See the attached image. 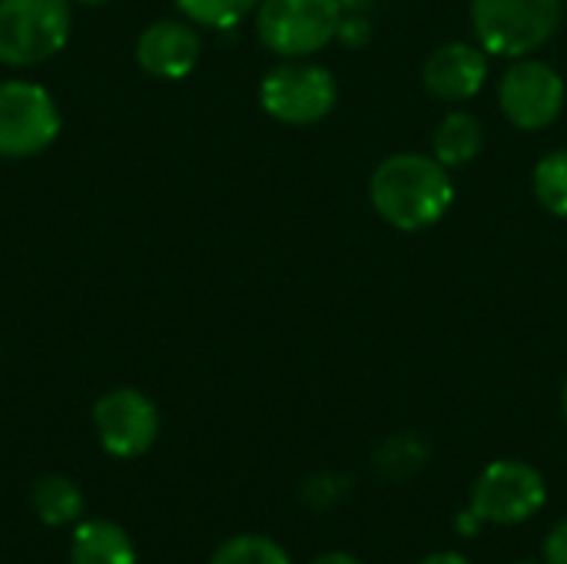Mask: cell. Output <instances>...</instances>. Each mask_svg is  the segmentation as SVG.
Segmentation results:
<instances>
[{
	"label": "cell",
	"instance_id": "1",
	"mask_svg": "<svg viewBox=\"0 0 567 564\" xmlns=\"http://www.w3.org/2000/svg\"><path fill=\"white\" fill-rule=\"evenodd\" d=\"M369 199L389 226L402 233H419L435 226L449 213L455 186L449 170L435 156L395 153L375 166L369 180Z\"/></svg>",
	"mask_w": 567,
	"mask_h": 564
},
{
	"label": "cell",
	"instance_id": "2",
	"mask_svg": "<svg viewBox=\"0 0 567 564\" xmlns=\"http://www.w3.org/2000/svg\"><path fill=\"white\" fill-rule=\"evenodd\" d=\"M565 0H472V30L492 57H532L561 27Z\"/></svg>",
	"mask_w": 567,
	"mask_h": 564
},
{
	"label": "cell",
	"instance_id": "3",
	"mask_svg": "<svg viewBox=\"0 0 567 564\" xmlns=\"http://www.w3.org/2000/svg\"><path fill=\"white\" fill-rule=\"evenodd\" d=\"M70 0H0V63L37 66L70 40Z\"/></svg>",
	"mask_w": 567,
	"mask_h": 564
},
{
	"label": "cell",
	"instance_id": "4",
	"mask_svg": "<svg viewBox=\"0 0 567 564\" xmlns=\"http://www.w3.org/2000/svg\"><path fill=\"white\" fill-rule=\"evenodd\" d=\"M545 502H548V485L535 465L522 459H498L478 472L472 485L468 512L482 525L512 529L535 519L545 509Z\"/></svg>",
	"mask_w": 567,
	"mask_h": 564
},
{
	"label": "cell",
	"instance_id": "5",
	"mask_svg": "<svg viewBox=\"0 0 567 564\" xmlns=\"http://www.w3.org/2000/svg\"><path fill=\"white\" fill-rule=\"evenodd\" d=\"M342 27L339 0H259L256 7V33L259 40L289 60L312 57Z\"/></svg>",
	"mask_w": 567,
	"mask_h": 564
},
{
	"label": "cell",
	"instance_id": "6",
	"mask_svg": "<svg viewBox=\"0 0 567 564\" xmlns=\"http://www.w3.org/2000/svg\"><path fill=\"white\" fill-rule=\"evenodd\" d=\"M336 76L302 57L272 66L259 83L262 110L286 126H309L326 120L336 106Z\"/></svg>",
	"mask_w": 567,
	"mask_h": 564
},
{
	"label": "cell",
	"instance_id": "7",
	"mask_svg": "<svg viewBox=\"0 0 567 564\" xmlns=\"http://www.w3.org/2000/svg\"><path fill=\"white\" fill-rule=\"evenodd\" d=\"M60 133L53 96L30 80L0 83V156L23 160L43 153Z\"/></svg>",
	"mask_w": 567,
	"mask_h": 564
},
{
	"label": "cell",
	"instance_id": "8",
	"mask_svg": "<svg viewBox=\"0 0 567 564\" xmlns=\"http://www.w3.org/2000/svg\"><path fill=\"white\" fill-rule=\"evenodd\" d=\"M498 106L512 126L545 130L565 110V80L551 63L518 57L498 83Z\"/></svg>",
	"mask_w": 567,
	"mask_h": 564
},
{
	"label": "cell",
	"instance_id": "9",
	"mask_svg": "<svg viewBox=\"0 0 567 564\" xmlns=\"http://www.w3.org/2000/svg\"><path fill=\"white\" fill-rule=\"evenodd\" d=\"M93 429L113 459H140L153 449L159 435V412L140 389H113L93 406Z\"/></svg>",
	"mask_w": 567,
	"mask_h": 564
},
{
	"label": "cell",
	"instance_id": "10",
	"mask_svg": "<svg viewBox=\"0 0 567 564\" xmlns=\"http://www.w3.org/2000/svg\"><path fill=\"white\" fill-rule=\"evenodd\" d=\"M203 57V37L193 23L183 20H156L136 40V60L150 76L183 80Z\"/></svg>",
	"mask_w": 567,
	"mask_h": 564
},
{
	"label": "cell",
	"instance_id": "11",
	"mask_svg": "<svg viewBox=\"0 0 567 564\" xmlns=\"http://www.w3.org/2000/svg\"><path fill=\"white\" fill-rule=\"evenodd\" d=\"M425 90L445 103H465L475 93H482L488 80V53L475 43H445L432 50L422 70Z\"/></svg>",
	"mask_w": 567,
	"mask_h": 564
},
{
	"label": "cell",
	"instance_id": "12",
	"mask_svg": "<svg viewBox=\"0 0 567 564\" xmlns=\"http://www.w3.org/2000/svg\"><path fill=\"white\" fill-rule=\"evenodd\" d=\"M70 564H136V545L123 525L90 519L70 535Z\"/></svg>",
	"mask_w": 567,
	"mask_h": 564
},
{
	"label": "cell",
	"instance_id": "13",
	"mask_svg": "<svg viewBox=\"0 0 567 564\" xmlns=\"http://www.w3.org/2000/svg\"><path fill=\"white\" fill-rule=\"evenodd\" d=\"M485 150V126L468 110H452L442 116V123L432 133V156L445 170H462L475 163Z\"/></svg>",
	"mask_w": 567,
	"mask_h": 564
},
{
	"label": "cell",
	"instance_id": "14",
	"mask_svg": "<svg viewBox=\"0 0 567 564\" xmlns=\"http://www.w3.org/2000/svg\"><path fill=\"white\" fill-rule=\"evenodd\" d=\"M30 505H33V512H37V519L43 525L63 529V525H76L80 522V515H83V492L66 475H43L30 489Z\"/></svg>",
	"mask_w": 567,
	"mask_h": 564
},
{
	"label": "cell",
	"instance_id": "15",
	"mask_svg": "<svg viewBox=\"0 0 567 564\" xmlns=\"http://www.w3.org/2000/svg\"><path fill=\"white\" fill-rule=\"evenodd\" d=\"M532 183H535L538 203L551 216L567 219V150H555V153L542 156L538 166H535Z\"/></svg>",
	"mask_w": 567,
	"mask_h": 564
},
{
	"label": "cell",
	"instance_id": "16",
	"mask_svg": "<svg viewBox=\"0 0 567 564\" xmlns=\"http://www.w3.org/2000/svg\"><path fill=\"white\" fill-rule=\"evenodd\" d=\"M209 564H292V558L266 535H236L213 552Z\"/></svg>",
	"mask_w": 567,
	"mask_h": 564
},
{
	"label": "cell",
	"instance_id": "17",
	"mask_svg": "<svg viewBox=\"0 0 567 564\" xmlns=\"http://www.w3.org/2000/svg\"><path fill=\"white\" fill-rule=\"evenodd\" d=\"M176 7L183 10V17L196 27H209V30H229L239 20H246L259 0H176Z\"/></svg>",
	"mask_w": 567,
	"mask_h": 564
},
{
	"label": "cell",
	"instance_id": "18",
	"mask_svg": "<svg viewBox=\"0 0 567 564\" xmlns=\"http://www.w3.org/2000/svg\"><path fill=\"white\" fill-rule=\"evenodd\" d=\"M545 564H567V519L545 535Z\"/></svg>",
	"mask_w": 567,
	"mask_h": 564
},
{
	"label": "cell",
	"instance_id": "19",
	"mask_svg": "<svg viewBox=\"0 0 567 564\" xmlns=\"http://www.w3.org/2000/svg\"><path fill=\"white\" fill-rule=\"evenodd\" d=\"M419 564H472L465 555H458V552H435V555H429V558H422Z\"/></svg>",
	"mask_w": 567,
	"mask_h": 564
},
{
	"label": "cell",
	"instance_id": "20",
	"mask_svg": "<svg viewBox=\"0 0 567 564\" xmlns=\"http://www.w3.org/2000/svg\"><path fill=\"white\" fill-rule=\"evenodd\" d=\"M312 564H362L355 555H349V552H326V555H319Z\"/></svg>",
	"mask_w": 567,
	"mask_h": 564
},
{
	"label": "cell",
	"instance_id": "21",
	"mask_svg": "<svg viewBox=\"0 0 567 564\" xmlns=\"http://www.w3.org/2000/svg\"><path fill=\"white\" fill-rule=\"evenodd\" d=\"M76 3H83V7H100V3H106V0H76Z\"/></svg>",
	"mask_w": 567,
	"mask_h": 564
},
{
	"label": "cell",
	"instance_id": "22",
	"mask_svg": "<svg viewBox=\"0 0 567 564\" xmlns=\"http://www.w3.org/2000/svg\"><path fill=\"white\" fill-rule=\"evenodd\" d=\"M561 412H565V422H567V382H565V392H561Z\"/></svg>",
	"mask_w": 567,
	"mask_h": 564
},
{
	"label": "cell",
	"instance_id": "23",
	"mask_svg": "<svg viewBox=\"0 0 567 564\" xmlns=\"http://www.w3.org/2000/svg\"><path fill=\"white\" fill-rule=\"evenodd\" d=\"M518 564H535V562H518Z\"/></svg>",
	"mask_w": 567,
	"mask_h": 564
}]
</instances>
